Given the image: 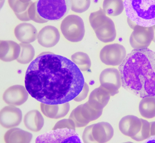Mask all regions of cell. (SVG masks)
<instances>
[{"label": "cell", "mask_w": 155, "mask_h": 143, "mask_svg": "<svg viewBox=\"0 0 155 143\" xmlns=\"http://www.w3.org/2000/svg\"><path fill=\"white\" fill-rule=\"evenodd\" d=\"M25 88L41 103L61 104L76 98L85 85L78 66L65 57L49 52L40 54L26 70Z\"/></svg>", "instance_id": "obj_1"}, {"label": "cell", "mask_w": 155, "mask_h": 143, "mask_svg": "<svg viewBox=\"0 0 155 143\" xmlns=\"http://www.w3.org/2000/svg\"><path fill=\"white\" fill-rule=\"evenodd\" d=\"M123 87L143 98L155 97V52L134 49L118 67Z\"/></svg>", "instance_id": "obj_2"}, {"label": "cell", "mask_w": 155, "mask_h": 143, "mask_svg": "<svg viewBox=\"0 0 155 143\" xmlns=\"http://www.w3.org/2000/svg\"><path fill=\"white\" fill-rule=\"evenodd\" d=\"M68 1L39 0L33 2L28 9L31 20L39 23L61 19L68 9Z\"/></svg>", "instance_id": "obj_3"}, {"label": "cell", "mask_w": 155, "mask_h": 143, "mask_svg": "<svg viewBox=\"0 0 155 143\" xmlns=\"http://www.w3.org/2000/svg\"><path fill=\"white\" fill-rule=\"evenodd\" d=\"M127 18L138 25H155V0H126L123 2Z\"/></svg>", "instance_id": "obj_4"}, {"label": "cell", "mask_w": 155, "mask_h": 143, "mask_svg": "<svg viewBox=\"0 0 155 143\" xmlns=\"http://www.w3.org/2000/svg\"><path fill=\"white\" fill-rule=\"evenodd\" d=\"M89 20L99 40L107 43L115 40L116 32L114 24L112 20L106 15L103 9L100 8L91 13Z\"/></svg>", "instance_id": "obj_5"}, {"label": "cell", "mask_w": 155, "mask_h": 143, "mask_svg": "<svg viewBox=\"0 0 155 143\" xmlns=\"http://www.w3.org/2000/svg\"><path fill=\"white\" fill-rule=\"evenodd\" d=\"M61 32L68 41L78 42L83 39L85 32L82 18L75 15H70L62 21L60 26Z\"/></svg>", "instance_id": "obj_6"}, {"label": "cell", "mask_w": 155, "mask_h": 143, "mask_svg": "<svg viewBox=\"0 0 155 143\" xmlns=\"http://www.w3.org/2000/svg\"><path fill=\"white\" fill-rule=\"evenodd\" d=\"M37 143H81L78 135L73 129L68 128L52 130L38 136Z\"/></svg>", "instance_id": "obj_7"}, {"label": "cell", "mask_w": 155, "mask_h": 143, "mask_svg": "<svg viewBox=\"0 0 155 143\" xmlns=\"http://www.w3.org/2000/svg\"><path fill=\"white\" fill-rule=\"evenodd\" d=\"M126 56L125 48L122 45L118 43L105 45L101 49L100 53L101 62L108 65H120Z\"/></svg>", "instance_id": "obj_8"}, {"label": "cell", "mask_w": 155, "mask_h": 143, "mask_svg": "<svg viewBox=\"0 0 155 143\" xmlns=\"http://www.w3.org/2000/svg\"><path fill=\"white\" fill-rule=\"evenodd\" d=\"M133 29L129 40L131 46L135 49L147 48L153 38L152 26L143 27L136 25Z\"/></svg>", "instance_id": "obj_9"}, {"label": "cell", "mask_w": 155, "mask_h": 143, "mask_svg": "<svg viewBox=\"0 0 155 143\" xmlns=\"http://www.w3.org/2000/svg\"><path fill=\"white\" fill-rule=\"evenodd\" d=\"M28 93L25 87L15 85L8 88L3 95V99L7 104L14 106L21 105L27 100Z\"/></svg>", "instance_id": "obj_10"}, {"label": "cell", "mask_w": 155, "mask_h": 143, "mask_svg": "<svg viewBox=\"0 0 155 143\" xmlns=\"http://www.w3.org/2000/svg\"><path fill=\"white\" fill-rule=\"evenodd\" d=\"M22 116L21 111L19 108L10 105L5 106L0 111V124L6 128L16 127L21 123Z\"/></svg>", "instance_id": "obj_11"}, {"label": "cell", "mask_w": 155, "mask_h": 143, "mask_svg": "<svg viewBox=\"0 0 155 143\" xmlns=\"http://www.w3.org/2000/svg\"><path fill=\"white\" fill-rule=\"evenodd\" d=\"M60 34L55 27L49 25L41 29L38 33L39 44L45 48H51L56 45L60 39Z\"/></svg>", "instance_id": "obj_12"}, {"label": "cell", "mask_w": 155, "mask_h": 143, "mask_svg": "<svg viewBox=\"0 0 155 143\" xmlns=\"http://www.w3.org/2000/svg\"><path fill=\"white\" fill-rule=\"evenodd\" d=\"M17 39L23 43H30L37 38L38 32L35 27L31 24L22 23L17 25L14 29Z\"/></svg>", "instance_id": "obj_13"}, {"label": "cell", "mask_w": 155, "mask_h": 143, "mask_svg": "<svg viewBox=\"0 0 155 143\" xmlns=\"http://www.w3.org/2000/svg\"><path fill=\"white\" fill-rule=\"evenodd\" d=\"M21 51L19 45L11 40H0V58L5 62H10L17 59Z\"/></svg>", "instance_id": "obj_14"}, {"label": "cell", "mask_w": 155, "mask_h": 143, "mask_svg": "<svg viewBox=\"0 0 155 143\" xmlns=\"http://www.w3.org/2000/svg\"><path fill=\"white\" fill-rule=\"evenodd\" d=\"M121 128L123 134L132 138L140 131L142 125L140 118L134 115H128L122 119Z\"/></svg>", "instance_id": "obj_15"}, {"label": "cell", "mask_w": 155, "mask_h": 143, "mask_svg": "<svg viewBox=\"0 0 155 143\" xmlns=\"http://www.w3.org/2000/svg\"><path fill=\"white\" fill-rule=\"evenodd\" d=\"M24 124L28 130L33 132L40 131L44 123V118L38 110H30L27 113L24 118Z\"/></svg>", "instance_id": "obj_16"}, {"label": "cell", "mask_w": 155, "mask_h": 143, "mask_svg": "<svg viewBox=\"0 0 155 143\" xmlns=\"http://www.w3.org/2000/svg\"><path fill=\"white\" fill-rule=\"evenodd\" d=\"M68 102L59 105H49L41 103L40 108L43 114L46 117L57 119L64 117L68 109Z\"/></svg>", "instance_id": "obj_17"}, {"label": "cell", "mask_w": 155, "mask_h": 143, "mask_svg": "<svg viewBox=\"0 0 155 143\" xmlns=\"http://www.w3.org/2000/svg\"><path fill=\"white\" fill-rule=\"evenodd\" d=\"M31 133L18 128L8 130L4 136L6 143H29L32 138Z\"/></svg>", "instance_id": "obj_18"}, {"label": "cell", "mask_w": 155, "mask_h": 143, "mask_svg": "<svg viewBox=\"0 0 155 143\" xmlns=\"http://www.w3.org/2000/svg\"><path fill=\"white\" fill-rule=\"evenodd\" d=\"M8 3L17 17L22 21L31 20L28 11L33 2L31 0H8Z\"/></svg>", "instance_id": "obj_19"}, {"label": "cell", "mask_w": 155, "mask_h": 143, "mask_svg": "<svg viewBox=\"0 0 155 143\" xmlns=\"http://www.w3.org/2000/svg\"><path fill=\"white\" fill-rule=\"evenodd\" d=\"M139 110L141 116L146 119L155 117V97L147 96L142 98L139 105Z\"/></svg>", "instance_id": "obj_20"}, {"label": "cell", "mask_w": 155, "mask_h": 143, "mask_svg": "<svg viewBox=\"0 0 155 143\" xmlns=\"http://www.w3.org/2000/svg\"><path fill=\"white\" fill-rule=\"evenodd\" d=\"M103 8L106 14L114 16L120 15L123 11L124 7L122 0H104Z\"/></svg>", "instance_id": "obj_21"}, {"label": "cell", "mask_w": 155, "mask_h": 143, "mask_svg": "<svg viewBox=\"0 0 155 143\" xmlns=\"http://www.w3.org/2000/svg\"><path fill=\"white\" fill-rule=\"evenodd\" d=\"M21 51L17 61L20 63L25 64L29 63L33 59L35 54L33 47L30 43H20Z\"/></svg>", "instance_id": "obj_22"}, {"label": "cell", "mask_w": 155, "mask_h": 143, "mask_svg": "<svg viewBox=\"0 0 155 143\" xmlns=\"http://www.w3.org/2000/svg\"><path fill=\"white\" fill-rule=\"evenodd\" d=\"M72 62L81 71H85L90 69L91 66L90 59L87 54L82 52H77L71 56Z\"/></svg>", "instance_id": "obj_23"}, {"label": "cell", "mask_w": 155, "mask_h": 143, "mask_svg": "<svg viewBox=\"0 0 155 143\" xmlns=\"http://www.w3.org/2000/svg\"><path fill=\"white\" fill-rule=\"evenodd\" d=\"M142 125L140 131L131 138L135 141H140L146 140L150 136V122L146 120L140 118Z\"/></svg>", "instance_id": "obj_24"}, {"label": "cell", "mask_w": 155, "mask_h": 143, "mask_svg": "<svg viewBox=\"0 0 155 143\" xmlns=\"http://www.w3.org/2000/svg\"><path fill=\"white\" fill-rule=\"evenodd\" d=\"M71 10L76 12L81 13L88 9L91 3L90 0H71Z\"/></svg>", "instance_id": "obj_25"}, {"label": "cell", "mask_w": 155, "mask_h": 143, "mask_svg": "<svg viewBox=\"0 0 155 143\" xmlns=\"http://www.w3.org/2000/svg\"><path fill=\"white\" fill-rule=\"evenodd\" d=\"M150 136L155 135V121L150 122Z\"/></svg>", "instance_id": "obj_26"}, {"label": "cell", "mask_w": 155, "mask_h": 143, "mask_svg": "<svg viewBox=\"0 0 155 143\" xmlns=\"http://www.w3.org/2000/svg\"><path fill=\"white\" fill-rule=\"evenodd\" d=\"M144 143H155V135L150 136L147 139L144 141Z\"/></svg>", "instance_id": "obj_27"}, {"label": "cell", "mask_w": 155, "mask_h": 143, "mask_svg": "<svg viewBox=\"0 0 155 143\" xmlns=\"http://www.w3.org/2000/svg\"><path fill=\"white\" fill-rule=\"evenodd\" d=\"M153 32V41L155 43V25L152 26Z\"/></svg>", "instance_id": "obj_28"}]
</instances>
